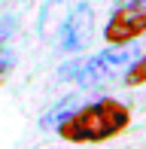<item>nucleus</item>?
<instances>
[{"label": "nucleus", "instance_id": "1", "mask_svg": "<svg viewBox=\"0 0 146 149\" xmlns=\"http://www.w3.org/2000/svg\"><path fill=\"white\" fill-rule=\"evenodd\" d=\"M55 125H58V137L67 143H107L122 131H128L131 110L128 104L116 97H97L91 104H82L64 113Z\"/></svg>", "mask_w": 146, "mask_h": 149}, {"label": "nucleus", "instance_id": "2", "mask_svg": "<svg viewBox=\"0 0 146 149\" xmlns=\"http://www.w3.org/2000/svg\"><path fill=\"white\" fill-rule=\"evenodd\" d=\"M134 58H137V52L128 49V46H110V49L97 52L91 58H79L73 64H67L61 70V76L73 79L79 88H95V85H107L113 79H119Z\"/></svg>", "mask_w": 146, "mask_h": 149}, {"label": "nucleus", "instance_id": "3", "mask_svg": "<svg viewBox=\"0 0 146 149\" xmlns=\"http://www.w3.org/2000/svg\"><path fill=\"white\" fill-rule=\"evenodd\" d=\"M146 37V9L143 6H122L110 15V22L104 24V40L110 46H131L134 40Z\"/></svg>", "mask_w": 146, "mask_h": 149}, {"label": "nucleus", "instance_id": "4", "mask_svg": "<svg viewBox=\"0 0 146 149\" xmlns=\"http://www.w3.org/2000/svg\"><path fill=\"white\" fill-rule=\"evenodd\" d=\"M91 40H95V9H91V3H79L64 18L61 33H58V46L70 55H76V52L88 49Z\"/></svg>", "mask_w": 146, "mask_h": 149}, {"label": "nucleus", "instance_id": "5", "mask_svg": "<svg viewBox=\"0 0 146 149\" xmlns=\"http://www.w3.org/2000/svg\"><path fill=\"white\" fill-rule=\"evenodd\" d=\"M122 82L128 88H137V85H146V55H137L128 64V70L122 73Z\"/></svg>", "mask_w": 146, "mask_h": 149}, {"label": "nucleus", "instance_id": "6", "mask_svg": "<svg viewBox=\"0 0 146 149\" xmlns=\"http://www.w3.org/2000/svg\"><path fill=\"white\" fill-rule=\"evenodd\" d=\"M0 55H3V43H0ZM3 70H6V67L0 64V82H3Z\"/></svg>", "mask_w": 146, "mask_h": 149}, {"label": "nucleus", "instance_id": "7", "mask_svg": "<svg viewBox=\"0 0 146 149\" xmlns=\"http://www.w3.org/2000/svg\"><path fill=\"white\" fill-rule=\"evenodd\" d=\"M131 3H134V6H143V9H146V0H131Z\"/></svg>", "mask_w": 146, "mask_h": 149}]
</instances>
